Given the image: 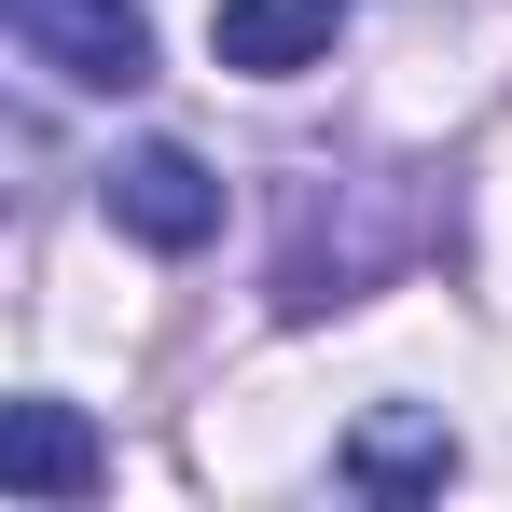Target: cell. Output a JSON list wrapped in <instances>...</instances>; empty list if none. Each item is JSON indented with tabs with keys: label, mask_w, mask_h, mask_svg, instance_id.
Instances as JSON below:
<instances>
[{
	"label": "cell",
	"mask_w": 512,
	"mask_h": 512,
	"mask_svg": "<svg viewBox=\"0 0 512 512\" xmlns=\"http://www.w3.org/2000/svg\"><path fill=\"white\" fill-rule=\"evenodd\" d=\"M0 14H14L28 70H56L84 97H139L153 84V14L139 0H0Z\"/></svg>",
	"instance_id": "6da1fadb"
},
{
	"label": "cell",
	"mask_w": 512,
	"mask_h": 512,
	"mask_svg": "<svg viewBox=\"0 0 512 512\" xmlns=\"http://www.w3.org/2000/svg\"><path fill=\"white\" fill-rule=\"evenodd\" d=\"M111 222H125V236H139V250H208V236H222V180L194 167V153H180V139H139V153H125V167H111Z\"/></svg>",
	"instance_id": "7a4b0ae2"
},
{
	"label": "cell",
	"mask_w": 512,
	"mask_h": 512,
	"mask_svg": "<svg viewBox=\"0 0 512 512\" xmlns=\"http://www.w3.org/2000/svg\"><path fill=\"white\" fill-rule=\"evenodd\" d=\"M111 443L84 429V402H14L0 416V499H97Z\"/></svg>",
	"instance_id": "3957f363"
},
{
	"label": "cell",
	"mask_w": 512,
	"mask_h": 512,
	"mask_svg": "<svg viewBox=\"0 0 512 512\" xmlns=\"http://www.w3.org/2000/svg\"><path fill=\"white\" fill-rule=\"evenodd\" d=\"M346 28V0H222L208 14V56L222 70H250V84H291V70H319Z\"/></svg>",
	"instance_id": "277c9868"
},
{
	"label": "cell",
	"mask_w": 512,
	"mask_h": 512,
	"mask_svg": "<svg viewBox=\"0 0 512 512\" xmlns=\"http://www.w3.org/2000/svg\"><path fill=\"white\" fill-rule=\"evenodd\" d=\"M346 485L360 499H443L457 485V429L443 416H360L346 429Z\"/></svg>",
	"instance_id": "5b68a950"
}]
</instances>
